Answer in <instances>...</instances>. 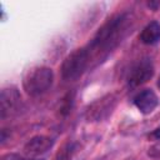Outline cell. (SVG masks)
Returning <instances> with one entry per match:
<instances>
[{
    "label": "cell",
    "mask_w": 160,
    "mask_h": 160,
    "mask_svg": "<svg viewBox=\"0 0 160 160\" xmlns=\"http://www.w3.org/2000/svg\"><path fill=\"white\" fill-rule=\"evenodd\" d=\"M130 26L131 18L129 14H119L109 19L85 46L89 54L90 65L92 66L105 59L121 42Z\"/></svg>",
    "instance_id": "cell-1"
},
{
    "label": "cell",
    "mask_w": 160,
    "mask_h": 160,
    "mask_svg": "<svg viewBox=\"0 0 160 160\" xmlns=\"http://www.w3.org/2000/svg\"><path fill=\"white\" fill-rule=\"evenodd\" d=\"M89 68H91L90 59L84 46V48H80L72 51L64 60L61 65V76L64 80H68V81L75 80L79 76H81Z\"/></svg>",
    "instance_id": "cell-2"
},
{
    "label": "cell",
    "mask_w": 160,
    "mask_h": 160,
    "mask_svg": "<svg viewBox=\"0 0 160 160\" xmlns=\"http://www.w3.org/2000/svg\"><path fill=\"white\" fill-rule=\"evenodd\" d=\"M54 80L52 70L45 66L32 69L24 80V89L30 96H39L46 92Z\"/></svg>",
    "instance_id": "cell-3"
},
{
    "label": "cell",
    "mask_w": 160,
    "mask_h": 160,
    "mask_svg": "<svg viewBox=\"0 0 160 160\" xmlns=\"http://www.w3.org/2000/svg\"><path fill=\"white\" fill-rule=\"evenodd\" d=\"M154 75V66L150 60L142 59L139 60L136 64L132 65V68L129 71L128 75V84L131 88H136L146 82L148 80L151 79Z\"/></svg>",
    "instance_id": "cell-4"
},
{
    "label": "cell",
    "mask_w": 160,
    "mask_h": 160,
    "mask_svg": "<svg viewBox=\"0 0 160 160\" xmlns=\"http://www.w3.org/2000/svg\"><path fill=\"white\" fill-rule=\"evenodd\" d=\"M20 100H21V96H20L19 91L15 88L2 89L1 90V95H0V112H1V118L4 119L8 115H10L11 112L16 111V109L20 105Z\"/></svg>",
    "instance_id": "cell-5"
},
{
    "label": "cell",
    "mask_w": 160,
    "mask_h": 160,
    "mask_svg": "<svg viewBox=\"0 0 160 160\" xmlns=\"http://www.w3.org/2000/svg\"><path fill=\"white\" fill-rule=\"evenodd\" d=\"M54 145V141L51 138L45 135H38L31 138L24 146V150L30 156H39L49 151Z\"/></svg>",
    "instance_id": "cell-6"
},
{
    "label": "cell",
    "mask_w": 160,
    "mask_h": 160,
    "mask_svg": "<svg viewBox=\"0 0 160 160\" xmlns=\"http://www.w3.org/2000/svg\"><path fill=\"white\" fill-rule=\"evenodd\" d=\"M158 96L151 89H145L140 91L135 98H134V104L135 106L142 112V114H150L151 111L155 110L158 106Z\"/></svg>",
    "instance_id": "cell-7"
},
{
    "label": "cell",
    "mask_w": 160,
    "mask_h": 160,
    "mask_svg": "<svg viewBox=\"0 0 160 160\" xmlns=\"http://www.w3.org/2000/svg\"><path fill=\"white\" fill-rule=\"evenodd\" d=\"M140 40L141 42L146 45H152L160 40V22L158 21H151L148 24L142 31L140 32Z\"/></svg>",
    "instance_id": "cell-8"
},
{
    "label": "cell",
    "mask_w": 160,
    "mask_h": 160,
    "mask_svg": "<svg viewBox=\"0 0 160 160\" xmlns=\"http://www.w3.org/2000/svg\"><path fill=\"white\" fill-rule=\"evenodd\" d=\"M158 86L160 88V78H159V81H158Z\"/></svg>",
    "instance_id": "cell-9"
}]
</instances>
